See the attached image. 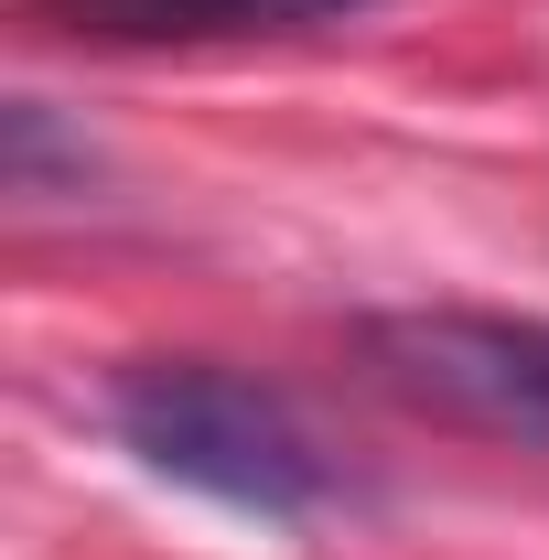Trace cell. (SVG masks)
I'll list each match as a JSON object with an SVG mask.
<instances>
[{"mask_svg":"<svg viewBox=\"0 0 549 560\" xmlns=\"http://www.w3.org/2000/svg\"><path fill=\"white\" fill-rule=\"evenodd\" d=\"M108 431L151 475L215 495L237 517H313L335 495V464L313 453V431L215 355H130L108 377Z\"/></svg>","mask_w":549,"mask_h":560,"instance_id":"obj_1","label":"cell"},{"mask_svg":"<svg viewBox=\"0 0 549 560\" xmlns=\"http://www.w3.org/2000/svg\"><path fill=\"white\" fill-rule=\"evenodd\" d=\"M226 22H313V11H355V0H215Z\"/></svg>","mask_w":549,"mask_h":560,"instance_id":"obj_3","label":"cell"},{"mask_svg":"<svg viewBox=\"0 0 549 560\" xmlns=\"http://www.w3.org/2000/svg\"><path fill=\"white\" fill-rule=\"evenodd\" d=\"M355 366L399 399V410L549 453V324L539 313H475V302H410V313H366Z\"/></svg>","mask_w":549,"mask_h":560,"instance_id":"obj_2","label":"cell"}]
</instances>
